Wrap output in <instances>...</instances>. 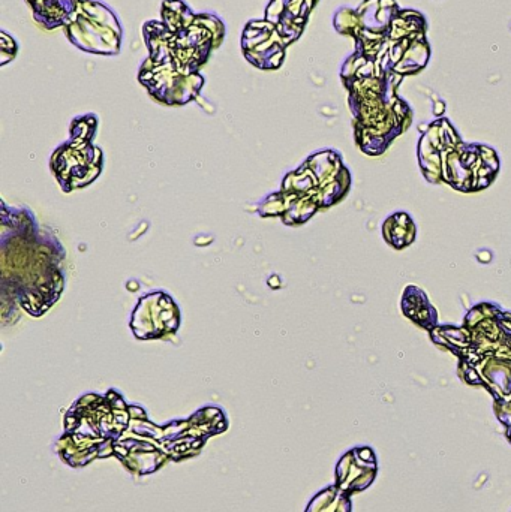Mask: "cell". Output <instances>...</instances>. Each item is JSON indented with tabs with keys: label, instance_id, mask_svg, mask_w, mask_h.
I'll return each mask as SVG.
<instances>
[]
</instances>
